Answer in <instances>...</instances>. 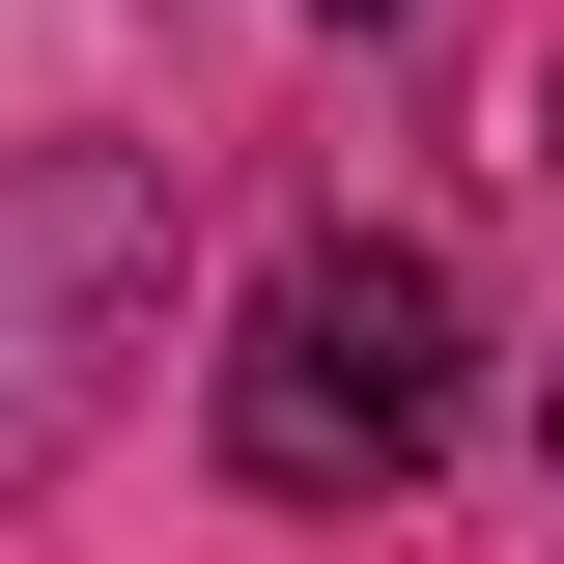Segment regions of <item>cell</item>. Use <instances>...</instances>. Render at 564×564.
<instances>
[{"mask_svg": "<svg viewBox=\"0 0 564 564\" xmlns=\"http://www.w3.org/2000/svg\"><path fill=\"white\" fill-rule=\"evenodd\" d=\"M480 423V339H452V254H395V226H339V254L254 282V339H226V452H254L282 508H395L423 452Z\"/></svg>", "mask_w": 564, "mask_h": 564, "instance_id": "obj_1", "label": "cell"}, {"mask_svg": "<svg viewBox=\"0 0 564 564\" xmlns=\"http://www.w3.org/2000/svg\"><path fill=\"white\" fill-rule=\"evenodd\" d=\"M536 452H564V395H536Z\"/></svg>", "mask_w": 564, "mask_h": 564, "instance_id": "obj_3", "label": "cell"}, {"mask_svg": "<svg viewBox=\"0 0 564 564\" xmlns=\"http://www.w3.org/2000/svg\"><path fill=\"white\" fill-rule=\"evenodd\" d=\"M339 29H367V0H339Z\"/></svg>", "mask_w": 564, "mask_h": 564, "instance_id": "obj_4", "label": "cell"}, {"mask_svg": "<svg viewBox=\"0 0 564 564\" xmlns=\"http://www.w3.org/2000/svg\"><path fill=\"white\" fill-rule=\"evenodd\" d=\"M141 339H170V170L141 141H0V508L141 395Z\"/></svg>", "mask_w": 564, "mask_h": 564, "instance_id": "obj_2", "label": "cell"}]
</instances>
